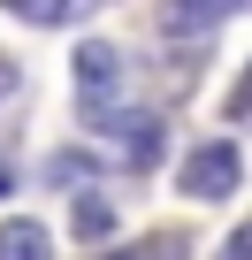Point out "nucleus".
I'll use <instances>...</instances> for the list:
<instances>
[{
    "mask_svg": "<svg viewBox=\"0 0 252 260\" xmlns=\"http://www.w3.org/2000/svg\"><path fill=\"white\" fill-rule=\"evenodd\" d=\"M16 23H84V0H16Z\"/></svg>",
    "mask_w": 252,
    "mask_h": 260,
    "instance_id": "obj_6",
    "label": "nucleus"
},
{
    "mask_svg": "<svg viewBox=\"0 0 252 260\" xmlns=\"http://www.w3.org/2000/svg\"><path fill=\"white\" fill-rule=\"evenodd\" d=\"M237 176H244V153H237L229 138H206V146L184 153V191H191V199H229Z\"/></svg>",
    "mask_w": 252,
    "mask_h": 260,
    "instance_id": "obj_2",
    "label": "nucleus"
},
{
    "mask_svg": "<svg viewBox=\"0 0 252 260\" xmlns=\"http://www.w3.org/2000/svg\"><path fill=\"white\" fill-rule=\"evenodd\" d=\"M107 260H191V245L176 230H161V237H138V245H115Z\"/></svg>",
    "mask_w": 252,
    "mask_h": 260,
    "instance_id": "obj_5",
    "label": "nucleus"
},
{
    "mask_svg": "<svg viewBox=\"0 0 252 260\" xmlns=\"http://www.w3.org/2000/svg\"><path fill=\"white\" fill-rule=\"evenodd\" d=\"M107 230H115V199L84 191V199H77V237H107Z\"/></svg>",
    "mask_w": 252,
    "mask_h": 260,
    "instance_id": "obj_8",
    "label": "nucleus"
},
{
    "mask_svg": "<svg viewBox=\"0 0 252 260\" xmlns=\"http://www.w3.org/2000/svg\"><path fill=\"white\" fill-rule=\"evenodd\" d=\"M39 176H46V184H61V191H77V184H92V176H99V161H92V153H46V161H39Z\"/></svg>",
    "mask_w": 252,
    "mask_h": 260,
    "instance_id": "obj_4",
    "label": "nucleus"
},
{
    "mask_svg": "<svg viewBox=\"0 0 252 260\" xmlns=\"http://www.w3.org/2000/svg\"><path fill=\"white\" fill-rule=\"evenodd\" d=\"M229 23V8H176V16H161V31H176V39H191V31H222Z\"/></svg>",
    "mask_w": 252,
    "mask_h": 260,
    "instance_id": "obj_7",
    "label": "nucleus"
},
{
    "mask_svg": "<svg viewBox=\"0 0 252 260\" xmlns=\"http://www.w3.org/2000/svg\"><path fill=\"white\" fill-rule=\"evenodd\" d=\"M16 92V61H0V100H8Z\"/></svg>",
    "mask_w": 252,
    "mask_h": 260,
    "instance_id": "obj_10",
    "label": "nucleus"
},
{
    "mask_svg": "<svg viewBox=\"0 0 252 260\" xmlns=\"http://www.w3.org/2000/svg\"><path fill=\"white\" fill-rule=\"evenodd\" d=\"M244 107H252V77H244V92H237V115H244Z\"/></svg>",
    "mask_w": 252,
    "mask_h": 260,
    "instance_id": "obj_12",
    "label": "nucleus"
},
{
    "mask_svg": "<svg viewBox=\"0 0 252 260\" xmlns=\"http://www.w3.org/2000/svg\"><path fill=\"white\" fill-rule=\"evenodd\" d=\"M8 191H16V169H8V161H0V199H8Z\"/></svg>",
    "mask_w": 252,
    "mask_h": 260,
    "instance_id": "obj_11",
    "label": "nucleus"
},
{
    "mask_svg": "<svg viewBox=\"0 0 252 260\" xmlns=\"http://www.w3.org/2000/svg\"><path fill=\"white\" fill-rule=\"evenodd\" d=\"M0 260H54V237L16 214V222H0Z\"/></svg>",
    "mask_w": 252,
    "mask_h": 260,
    "instance_id": "obj_3",
    "label": "nucleus"
},
{
    "mask_svg": "<svg viewBox=\"0 0 252 260\" xmlns=\"http://www.w3.org/2000/svg\"><path fill=\"white\" fill-rule=\"evenodd\" d=\"M69 77H77L84 115H107V107H115V92H122V54H115L107 39H84V46L69 54Z\"/></svg>",
    "mask_w": 252,
    "mask_h": 260,
    "instance_id": "obj_1",
    "label": "nucleus"
},
{
    "mask_svg": "<svg viewBox=\"0 0 252 260\" xmlns=\"http://www.w3.org/2000/svg\"><path fill=\"white\" fill-rule=\"evenodd\" d=\"M229 260H252V222H244V230L229 237Z\"/></svg>",
    "mask_w": 252,
    "mask_h": 260,
    "instance_id": "obj_9",
    "label": "nucleus"
}]
</instances>
